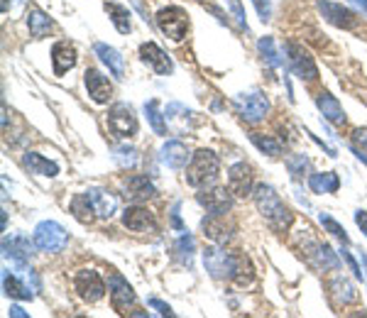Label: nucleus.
I'll return each instance as SVG.
<instances>
[{"mask_svg":"<svg viewBox=\"0 0 367 318\" xmlns=\"http://www.w3.org/2000/svg\"><path fill=\"white\" fill-rule=\"evenodd\" d=\"M252 199H255V206L257 211L262 213V218L272 225V230L276 232H286L294 220L291 211L281 204L279 194L269 187V184H255V191H252Z\"/></svg>","mask_w":367,"mask_h":318,"instance_id":"obj_1","label":"nucleus"},{"mask_svg":"<svg viewBox=\"0 0 367 318\" xmlns=\"http://www.w3.org/2000/svg\"><path fill=\"white\" fill-rule=\"evenodd\" d=\"M221 172V159L211 150H199L186 167V184L194 189H209L216 184Z\"/></svg>","mask_w":367,"mask_h":318,"instance_id":"obj_2","label":"nucleus"},{"mask_svg":"<svg viewBox=\"0 0 367 318\" xmlns=\"http://www.w3.org/2000/svg\"><path fill=\"white\" fill-rule=\"evenodd\" d=\"M204 264L206 269L211 272V277L216 279H235V282L243 284V267H245V259L235 257V254L221 250V247H209L204 252Z\"/></svg>","mask_w":367,"mask_h":318,"instance_id":"obj_3","label":"nucleus"},{"mask_svg":"<svg viewBox=\"0 0 367 318\" xmlns=\"http://www.w3.org/2000/svg\"><path fill=\"white\" fill-rule=\"evenodd\" d=\"M157 28L174 42H182L186 40L189 35V28H191V20H189V13L179 5H167L157 13Z\"/></svg>","mask_w":367,"mask_h":318,"instance_id":"obj_4","label":"nucleus"},{"mask_svg":"<svg viewBox=\"0 0 367 318\" xmlns=\"http://www.w3.org/2000/svg\"><path fill=\"white\" fill-rule=\"evenodd\" d=\"M35 245L40 247L42 252H62L69 242V232L64 230L59 223L54 220H42L40 225L35 228V235H32Z\"/></svg>","mask_w":367,"mask_h":318,"instance_id":"obj_5","label":"nucleus"},{"mask_svg":"<svg viewBox=\"0 0 367 318\" xmlns=\"http://www.w3.org/2000/svg\"><path fill=\"white\" fill-rule=\"evenodd\" d=\"M284 52H286V61H289L291 71L301 78V81H316L318 78V66L313 61V57L308 54L301 45L296 42H286L284 45Z\"/></svg>","mask_w":367,"mask_h":318,"instance_id":"obj_6","label":"nucleus"},{"mask_svg":"<svg viewBox=\"0 0 367 318\" xmlns=\"http://www.w3.org/2000/svg\"><path fill=\"white\" fill-rule=\"evenodd\" d=\"M74 289H76V294L81 296L86 304H95V301H100L105 296V282L100 279V274L95 272V269H78L76 274H74Z\"/></svg>","mask_w":367,"mask_h":318,"instance_id":"obj_7","label":"nucleus"},{"mask_svg":"<svg viewBox=\"0 0 367 318\" xmlns=\"http://www.w3.org/2000/svg\"><path fill=\"white\" fill-rule=\"evenodd\" d=\"M233 108L247 123H260L269 113V100L262 93H243L233 100Z\"/></svg>","mask_w":367,"mask_h":318,"instance_id":"obj_8","label":"nucleus"},{"mask_svg":"<svg viewBox=\"0 0 367 318\" xmlns=\"http://www.w3.org/2000/svg\"><path fill=\"white\" fill-rule=\"evenodd\" d=\"M108 127L115 137H132L137 135V115L127 103H115L108 110Z\"/></svg>","mask_w":367,"mask_h":318,"instance_id":"obj_9","label":"nucleus"},{"mask_svg":"<svg viewBox=\"0 0 367 318\" xmlns=\"http://www.w3.org/2000/svg\"><path fill=\"white\" fill-rule=\"evenodd\" d=\"M228 189L235 199H247L252 196L255 191V177L250 164L245 162H235L231 169H228Z\"/></svg>","mask_w":367,"mask_h":318,"instance_id":"obj_10","label":"nucleus"},{"mask_svg":"<svg viewBox=\"0 0 367 318\" xmlns=\"http://www.w3.org/2000/svg\"><path fill=\"white\" fill-rule=\"evenodd\" d=\"M196 201H199L209 213H228V211L233 208L231 189H221V187L201 189L199 194H196Z\"/></svg>","mask_w":367,"mask_h":318,"instance_id":"obj_11","label":"nucleus"},{"mask_svg":"<svg viewBox=\"0 0 367 318\" xmlns=\"http://www.w3.org/2000/svg\"><path fill=\"white\" fill-rule=\"evenodd\" d=\"M318 13L328 20L331 25H336L340 30H355L358 28V15L353 10L343 8L338 3H328V0H318Z\"/></svg>","mask_w":367,"mask_h":318,"instance_id":"obj_12","label":"nucleus"},{"mask_svg":"<svg viewBox=\"0 0 367 318\" xmlns=\"http://www.w3.org/2000/svg\"><path fill=\"white\" fill-rule=\"evenodd\" d=\"M306 259L311 267L316 269H323V272H336V269L340 267L336 252L331 250V245H326V242H308V245L304 247Z\"/></svg>","mask_w":367,"mask_h":318,"instance_id":"obj_13","label":"nucleus"},{"mask_svg":"<svg viewBox=\"0 0 367 318\" xmlns=\"http://www.w3.org/2000/svg\"><path fill=\"white\" fill-rule=\"evenodd\" d=\"M140 59L145 61L154 73H159V76H167V73H172V69H174V64L167 57V52H164L159 45H154V42H142Z\"/></svg>","mask_w":367,"mask_h":318,"instance_id":"obj_14","label":"nucleus"},{"mask_svg":"<svg viewBox=\"0 0 367 318\" xmlns=\"http://www.w3.org/2000/svg\"><path fill=\"white\" fill-rule=\"evenodd\" d=\"M108 294H110V304L118 314H127L132 304H135V291L132 286L120 277V274H113L108 279Z\"/></svg>","mask_w":367,"mask_h":318,"instance_id":"obj_15","label":"nucleus"},{"mask_svg":"<svg viewBox=\"0 0 367 318\" xmlns=\"http://www.w3.org/2000/svg\"><path fill=\"white\" fill-rule=\"evenodd\" d=\"M122 225L132 232H154L157 230V220L147 208L142 206H127L122 211Z\"/></svg>","mask_w":367,"mask_h":318,"instance_id":"obj_16","label":"nucleus"},{"mask_svg":"<svg viewBox=\"0 0 367 318\" xmlns=\"http://www.w3.org/2000/svg\"><path fill=\"white\" fill-rule=\"evenodd\" d=\"M83 83H86V91L93 103H108L110 95H113V83L98 69H86L83 71Z\"/></svg>","mask_w":367,"mask_h":318,"instance_id":"obj_17","label":"nucleus"},{"mask_svg":"<svg viewBox=\"0 0 367 318\" xmlns=\"http://www.w3.org/2000/svg\"><path fill=\"white\" fill-rule=\"evenodd\" d=\"M122 196H125L127 201H132V204H140V201L154 199L157 189H154V184L147 177L132 174V177H127L125 184H122Z\"/></svg>","mask_w":367,"mask_h":318,"instance_id":"obj_18","label":"nucleus"},{"mask_svg":"<svg viewBox=\"0 0 367 318\" xmlns=\"http://www.w3.org/2000/svg\"><path fill=\"white\" fill-rule=\"evenodd\" d=\"M201 228H204V235H209L218 245H226L233 237V230H235L233 223L226 220V213H211L209 218H204Z\"/></svg>","mask_w":367,"mask_h":318,"instance_id":"obj_19","label":"nucleus"},{"mask_svg":"<svg viewBox=\"0 0 367 318\" xmlns=\"http://www.w3.org/2000/svg\"><path fill=\"white\" fill-rule=\"evenodd\" d=\"M86 199L98 218H110V216H115V211H118V199H115L108 189H98V187L88 189Z\"/></svg>","mask_w":367,"mask_h":318,"instance_id":"obj_20","label":"nucleus"},{"mask_svg":"<svg viewBox=\"0 0 367 318\" xmlns=\"http://www.w3.org/2000/svg\"><path fill=\"white\" fill-rule=\"evenodd\" d=\"M52 66H54V76H64L76 66V49L69 42H57L52 47Z\"/></svg>","mask_w":367,"mask_h":318,"instance_id":"obj_21","label":"nucleus"},{"mask_svg":"<svg viewBox=\"0 0 367 318\" xmlns=\"http://www.w3.org/2000/svg\"><path fill=\"white\" fill-rule=\"evenodd\" d=\"M93 52H95V57L108 66V71L113 73L115 78L125 76V59H122L120 52L115 49V47H108V45H103V42H95Z\"/></svg>","mask_w":367,"mask_h":318,"instance_id":"obj_22","label":"nucleus"},{"mask_svg":"<svg viewBox=\"0 0 367 318\" xmlns=\"http://www.w3.org/2000/svg\"><path fill=\"white\" fill-rule=\"evenodd\" d=\"M159 159H162V164H167L169 169H184L186 162H189V150H186L184 142L169 140V142H164L162 145Z\"/></svg>","mask_w":367,"mask_h":318,"instance_id":"obj_23","label":"nucleus"},{"mask_svg":"<svg viewBox=\"0 0 367 318\" xmlns=\"http://www.w3.org/2000/svg\"><path fill=\"white\" fill-rule=\"evenodd\" d=\"M316 105H318V110H321L323 118H326L328 123H333V125H343L345 123V110H343V105L338 103L336 95H331L328 91L318 93L316 95Z\"/></svg>","mask_w":367,"mask_h":318,"instance_id":"obj_24","label":"nucleus"},{"mask_svg":"<svg viewBox=\"0 0 367 318\" xmlns=\"http://www.w3.org/2000/svg\"><path fill=\"white\" fill-rule=\"evenodd\" d=\"M25 20H28V28H30L32 40H42V37H47L52 30H54V23H52V18L42 13L40 8H28V15H25Z\"/></svg>","mask_w":367,"mask_h":318,"instance_id":"obj_25","label":"nucleus"},{"mask_svg":"<svg viewBox=\"0 0 367 318\" xmlns=\"http://www.w3.org/2000/svg\"><path fill=\"white\" fill-rule=\"evenodd\" d=\"M23 164L30 169V174H37V177H57L59 174V164L37 155V152H28L23 157Z\"/></svg>","mask_w":367,"mask_h":318,"instance_id":"obj_26","label":"nucleus"},{"mask_svg":"<svg viewBox=\"0 0 367 318\" xmlns=\"http://www.w3.org/2000/svg\"><path fill=\"white\" fill-rule=\"evenodd\" d=\"M3 252L5 257H13L18 262H28L32 257V245L25 235H13V237H5L3 240Z\"/></svg>","mask_w":367,"mask_h":318,"instance_id":"obj_27","label":"nucleus"},{"mask_svg":"<svg viewBox=\"0 0 367 318\" xmlns=\"http://www.w3.org/2000/svg\"><path fill=\"white\" fill-rule=\"evenodd\" d=\"M308 187H311L313 194H336L340 189V179L336 172L311 174V177H308Z\"/></svg>","mask_w":367,"mask_h":318,"instance_id":"obj_28","label":"nucleus"},{"mask_svg":"<svg viewBox=\"0 0 367 318\" xmlns=\"http://www.w3.org/2000/svg\"><path fill=\"white\" fill-rule=\"evenodd\" d=\"M331 294H333V299H336L338 306H348V304H355V301H358V291H355V286L350 284L345 277L333 279Z\"/></svg>","mask_w":367,"mask_h":318,"instance_id":"obj_29","label":"nucleus"},{"mask_svg":"<svg viewBox=\"0 0 367 318\" xmlns=\"http://www.w3.org/2000/svg\"><path fill=\"white\" fill-rule=\"evenodd\" d=\"M105 13H108L110 23L115 25V30H118L120 35H127V32L132 30L130 13H127L125 5H120V3H105Z\"/></svg>","mask_w":367,"mask_h":318,"instance_id":"obj_30","label":"nucleus"},{"mask_svg":"<svg viewBox=\"0 0 367 318\" xmlns=\"http://www.w3.org/2000/svg\"><path fill=\"white\" fill-rule=\"evenodd\" d=\"M3 289H5V294L8 296H13V299H32V289L25 282H20L15 274H10L8 269L3 272Z\"/></svg>","mask_w":367,"mask_h":318,"instance_id":"obj_31","label":"nucleus"},{"mask_svg":"<svg viewBox=\"0 0 367 318\" xmlns=\"http://www.w3.org/2000/svg\"><path fill=\"white\" fill-rule=\"evenodd\" d=\"M145 115L147 120H150L152 130L157 132V135H167V115H162V110H159V100H147L145 103Z\"/></svg>","mask_w":367,"mask_h":318,"instance_id":"obj_32","label":"nucleus"},{"mask_svg":"<svg viewBox=\"0 0 367 318\" xmlns=\"http://www.w3.org/2000/svg\"><path fill=\"white\" fill-rule=\"evenodd\" d=\"M250 142H252V145L257 147L260 152H264V155H269V157H279L281 155V145L274 140V137H269V135H260V132H252V135H250Z\"/></svg>","mask_w":367,"mask_h":318,"instance_id":"obj_33","label":"nucleus"},{"mask_svg":"<svg viewBox=\"0 0 367 318\" xmlns=\"http://www.w3.org/2000/svg\"><path fill=\"white\" fill-rule=\"evenodd\" d=\"M194 250H196L194 237H191L189 232H186V235H182L177 242H174V254H177V259L182 264H186V267H191V257H194Z\"/></svg>","mask_w":367,"mask_h":318,"instance_id":"obj_34","label":"nucleus"},{"mask_svg":"<svg viewBox=\"0 0 367 318\" xmlns=\"http://www.w3.org/2000/svg\"><path fill=\"white\" fill-rule=\"evenodd\" d=\"M257 49H260L262 59L267 61L269 66H281V54H279V49H276L272 37H262V40L257 42Z\"/></svg>","mask_w":367,"mask_h":318,"instance_id":"obj_35","label":"nucleus"},{"mask_svg":"<svg viewBox=\"0 0 367 318\" xmlns=\"http://www.w3.org/2000/svg\"><path fill=\"white\" fill-rule=\"evenodd\" d=\"M71 211H74V216H76V218L81 223H91L93 216H95L93 208H91V204H88V199H86V194L76 196V199L71 201Z\"/></svg>","mask_w":367,"mask_h":318,"instance_id":"obj_36","label":"nucleus"},{"mask_svg":"<svg viewBox=\"0 0 367 318\" xmlns=\"http://www.w3.org/2000/svg\"><path fill=\"white\" fill-rule=\"evenodd\" d=\"M286 169H289V174H291V179H304V174H306V169H308V157L304 155H291L289 159H286Z\"/></svg>","mask_w":367,"mask_h":318,"instance_id":"obj_37","label":"nucleus"},{"mask_svg":"<svg viewBox=\"0 0 367 318\" xmlns=\"http://www.w3.org/2000/svg\"><path fill=\"white\" fill-rule=\"evenodd\" d=\"M115 162L120 164V167H135L137 164V150L135 147H130V145H118L115 147Z\"/></svg>","mask_w":367,"mask_h":318,"instance_id":"obj_38","label":"nucleus"},{"mask_svg":"<svg viewBox=\"0 0 367 318\" xmlns=\"http://www.w3.org/2000/svg\"><path fill=\"white\" fill-rule=\"evenodd\" d=\"M321 223H323V228H326L328 232H331L333 237H338L343 245H350V237H348V232H345V228L340 225L338 220H333L331 216H326V213H321Z\"/></svg>","mask_w":367,"mask_h":318,"instance_id":"obj_39","label":"nucleus"},{"mask_svg":"<svg viewBox=\"0 0 367 318\" xmlns=\"http://www.w3.org/2000/svg\"><path fill=\"white\" fill-rule=\"evenodd\" d=\"M252 5H255V10H257L260 20L267 23L269 15H272V5H269V0H252Z\"/></svg>","mask_w":367,"mask_h":318,"instance_id":"obj_40","label":"nucleus"},{"mask_svg":"<svg viewBox=\"0 0 367 318\" xmlns=\"http://www.w3.org/2000/svg\"><path fill=\"white\" fill-rule=\"evenodd\" d=\"M353 147L367 152V127H358V130L353 132Z\"/></svg>","mask_w":367,"mask_h":318,"instance_id":"obj_41","label":"nucleus"},{"mask_svg":"<svg viewBox=\"0 0 367 318\" xmlns=\"http://www.w3.org/2000/svg\"><path fill=\"white\" fill-rule=\"evenodd\" d=\"M228 5H231L233 15H235V20H238V23H240V28L247 30V18H245V10H243L240 0H228Z\"/></svg>","mask_w":367,"mask_h":318,"instance_id":"obj_42","label":"nucleus"},{"mask_svg":"<svg viewBox=\"0 0 367 318\" xmlns=\"http://www.w3.org/2000/svg\"><path fill=\"white\" fill-rule=\"evenodd\" d=\"M340 254H343V259H345V262H348L350 272H353V274H355V277H358V279H363V269L358 267V262H355V257H353V254H350L348 250H340Z\"/></svg>","mask_w":367,"mask_h":318,"instance_id":"obj_43","label":"nucleus"},{"mask_svg":"<svg viewBox=\"0 0 367 318\" xmlns=\"http://www.w3.org/2000/svg\"><path fill=\"white\" fill-rule=\"evenodd\" d=\"M147 304H150L152 309H157V311H159V316H174L172 306L164 304V301H159V299H150V301H147Z\"/></svg>","mask_w":367,"mask_h":318,"instance_id":"obj_44","label":"nucleus"},{"mask_svg":"<svg viewBox=\"0 0 367 318\" xmlns=\"http://www.w3.org/2000/svg\"><path fill=\"white\" fill-rule=\"evenodd\" d=\"M355 223H358V228L365 232V237H367V211H355Z\"/></svg>","mask_w":367,"mask_h":318,"instance_id":"obj_45","label":"nucleus"},{"mask_svg":"<svg viewBox=\"0 0 367 318\" xmlns=\"http://www.w3.org/2000/svg\"><path fill=\"white\" fill-rule=\"evenodd\" d=\"M172 225L177 228V230H184L182 218H179V204H174V208H172Z\"/></svg>","mask_w":367,"mask_h":318,"instance_id":"obj_46","label":"nucleus"},{"mask_svg":"<svg viewBox=\"0 0 367 318\" xmlns=\"http://www.w3.org/2000/svg\"><path fill=\"white\" fill-rule=\"evenodd\" d=\"M10 316H18V318H28V314H25V311L20 309V306H13V309H10Z\"/></svg>","mask_w":367,"mask_h":318,"instance_id":"obj_47","label":"nucleus"},{"mask_svg":"<svg viewBox=\"0 0 367 318\" xmlns=\"http://www.w3.org/2000/svg\"><path fill=\"white\" fill-rule=\"evenodd\" d=\"M353 152H355V157H358L360 162H365V164H367V152H363V150H355V147H353Z\"/></svg>","mask_w":367,"mask_h":318,"instance_id":"obj_48","label":"nucleus"},{"mask_svg":"<svg viewBox=\"0 0 367 318\" xmlns=\"http://www.w3.org/2000/svg\"><path fill=\"white\" fill-rule=\"evenodd\" d=\"M353 3H355V5H360V8H363L365 13H367V0H353Z\"/></svg>","mask_w":367,"mask_h":318,"instance_id":"obj_49","label":"nucleus"},{"mask_svg":"<svg viewBox=\"0 0 367 318\" xmlns=\"http://www.w3.org/2000/svg\"><path fill=\"white\" fill-rule=\"evenodd\" d=\"M0 10H3V13H8V10H10V0H3V5H0Z\"/></svg>","mask_w":367,"mask_h":318,"instance_id":"obj_50","label":"nucleus"},{"mask_svg":"<svg viewBox=\"0 0 367 318\" xmlns=\"http://www.w3.org/2000/svg\"><path fill=\"white\" fill-rule=\"evenodd\" d=\"M199 3H204V0H199Z\"/></svg>","mask_w":367,"mask_h":318,"instance_id":"obj_51","label":"nucleus"}]
</instances>
